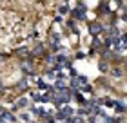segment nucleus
I'll return each instance as SVG.
<instances>
[{
    "instance_id": "obj_1",
    "label": "nucleus",
    "mask_w": 127,
    "mask_h": 123,
    "mask_svg": "<svg viewBox=\"0 0 127 123\" xmlns=\"http://www.w3.org/2000/svg\"><path fill=\"white\" fill-rule=\"evenodd\" d=\"M55 87H58V89H62V87H64V81H56V83H55Z\"/></svg>"
},
{
    "instance_id": "obj_2",
    "label": "nucleus",
    "mask_w": 127,
    "mask_h": 123,
    "mask_svg": "<svg viewBox=\"0 0 127 123\" xmlns=\"http://www.w3.org/2000/svg\"><path fill=\"white\" fill-rule=\"evenodd\" d=\"M116 109H118V111H124V109H125V107H124V105H122V103H116Z\"/></svg>"
}]
</instances>
